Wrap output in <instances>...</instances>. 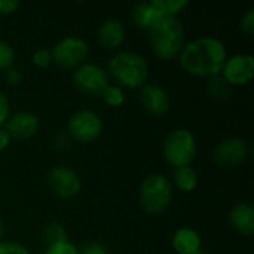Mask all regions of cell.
Masks as SVG:
<instances>
[{"mask_svg":"<svg viewBox=\"0 0 254 254\" xmlns=\"http://www.w3.org/2000/svg\"><path fill=\"white\" fill-rule=\"evenodd\" d=\"M97 40L104 49H118L125 40V27L118 18H107L97 30Z\"/></svg>","mask_w":254,"mask_h":254,"instance_id":"14","label":"cell"},{"mask_svg":"<svg viewBox=\"0 0 254 254\" xmlns=\"http://www.w3.org/2000/svg\"><path fill=\"white\" fill-rule=\"evenodd\" d=\"M101 98H103V101L107 106H110V107H119L125 101V91L121 86H118V85H109L103 91Z\"/></svg>","mask_w":254,"mask_h":254,"instance_id":"22","label":"cell"},{"mask_svg":"<svg viewBox=\"0 0 254 254\" xmlns=\"http://www.w3.org/2000/svg\"><path fill=\"white\" fill-rule=\"evenodd\" d=\"M107 71L122 89H138L146 85L149 65L143 55L132 51H119L110 58Z\"/></svg>","mask_w":254,"mask_h":254,"instance_id":"2","label":"cell"},{"mask_svg":"<svg viewBox=\"0 0 254 254\" xmlns=\"http://www.w3.org/2000/svg\"><path fill=\"white\" fill-rule=\"evenodd\" d=\"M0 254H31L30 250L21 243L0 241Z\"/></svg>","mask_w":254,"mask_h":254,"instance_id":"26","label":"cell"},{"mask_svg":"<svg viewBox=\"0 0 254 254\" xmlns=\"http://www.w3.org/2000/svg\"><path fill=\"white\" fill-rule=\"evenodd\" d=\"M3 80H4L9 86H16V85L21 83L22 74H21V71H19L18 68L10 67V68H7V70L3 71Z\"/></svg>","mask_w":254,"mask_h":254,"instance_id":"28","label":"cell"},{"mask_svg":"<svg viewBox=\"0 0 254 254\" xmlns=\"http://www.w3.org/2000/svg\"><path fill=\"white\" fill-rule=\"evenodd\" d=\"M150 46L159 60H171L179 57L185 46V28L177 16H164L149 31Z\"/></svg>","mask_w":254,"mask_h":254,"instance_id":"3","label":"cell"},{"mask_svg":"<svg viewBox=\"0 0 254 254\" xmlns=\"http://www.w3.org/2000/svg\"><path fill=\"white\" fill-rule=\"evenodd\" d=\"M3 128L7 131L12 140H28L37 134L40 121L31 112H16L9 115Z\"/></svg>","mask_w":254,"mask_h":254,"instance_id":"12","label":"cell"},{"mask_svg":"<svg viewBox=\"0 0 254 254\" xmlns=\"http://www.w3.org/2000/svg\"><path fill=\"white\" fill-rule=\"evenodd\" d=\"M46 182L51 192L61 199L74 198L82 188L79 174L67 165H57L51 168Z\"/></svg>","mask_w":254,"mask_h":254,"instance_id":"9","label":"cell"},{"mask_svg":"<svg viewBox=\"0 0 254 254\" xmlns=\"http://www.w3.org/2000/svg\"><path fill=\"white\" fill-rule=\"evenodd\" d=\"M103 132V119L92 110H77L67 122V135L76 143H92Z\"/></svg>","mask_w":254,"mask_h":254,"instance_id":"8","label":"cell"},{"mask_svg":"<svg viewBox=\"0 0 254 254\" xmlns=\"http://www.w3.org/2000/svg\"><path fill=\"white\" fill-rule=\"evenodd\" d=\"M201 237L192 228H180L171 238V246L177 254H195L201 252Z\"/></svg>","mask_w":254,"mask_h":254,"instance_id":"17","label":"cell"},{"mask_svg":"<svg viewBox=\"0 0 254 254\" xmlns=\"http://www.w3.org/2000/svg\"><path fill=\"white\" fill-rule=\"evenodd\" d=\"M226 58L228 52L223 42L210 36L190 40L179 54V61L185 71L196 77L208 79L222 73Z\"/></svg>","mask_w":254,"mask_h":254,"instance_id":"1","label":"cell"},{"mask_svg":"<svg viewBox=\"0 0 254 254\" xmlns=\"http://www.w3.org/2000/svg\"><path fill=\"white\" fill-rule=\"evenodd\" d=\"M43 254H79V249L73 243L64 241V243H58V244L46 247Z\"/></svg>","mask_w":254,"mask_h":254,"instance_id":"25","label":"cell"},{"mask_svg":"<svg viewBox=\"0 0 254 254\" xmlns=\"http://www.w3.org/2000/svg\"><path fill=\"white\" fill-rule=\"evenodd\" d=\"M19 7L18 0H0V16H9Z\"/></svg>","mask_w":254,"mask_h":254,"instance_id":"29","label":"cell"},{"mask_svg":"<svg viewBox=\"0 0 254 254\" xmlns=\"http://www.w3.org/2000/svg\"><path fill=\"white\" fill-rule=\"evenodd\" d=\"M249 156V144L240 137H226L214 149V162L225 168L238 167Z\"/></svg>","mask_w":254,"mask_h":254,"instance_id":"11","label":"cell"},{"mask_svg":"<svg viewBox=\"0 0 254 254\" xmlns=\"http://www.w3.org/2000/svg\"><path fill=\"white\" fill-rule=\"evenodd\" d=\"M164 16H177L189 6V0H152Z\"/></svg>","mask_w":254,"mask_h":254,"instance_id":"21","label":"cell"},{"mask_svg":"<svg viewBox=\"0 0 254 254\" xmlns=\"http://www.w3.org/2000/svg\"><path fill=\"white\" fill-rule=\"evenodd\" d=\"M195 254H208V253H207V252H202V250H201V252H198V253H195Z\"/></svg>","mask_w":254,"mask_h":254,"instance_id":"35","label":"cell"},{"mask_svg":"<svg viewBox=\"0 0 254 254\" xmlns=\"http://www.w3.org/2000/svg\"><path fill=\"white\" fill-rule=\"evenodd\" d=\"M68 146H70V137L67 134H57L52 140V147L55 150L63 152V150H67Z\"/></svg>","mask_w":254,"mask_h":254,"instance_id":"31","label":"cell"},{"mask_svg":"<svg viewBox=\"0 0 254 254\" xmlns=\"http://www.w3.org/2000/svg\"><path fill=\"white\" fill-rule=\"evenodd\" d=\"M220 76L229 86H244L254 77V57L252 54H235L226 58Z\"/></svg>","mask_w":254,"mask_h":254,"instance_id":"10","label":"cell"},{"mask_svg":"<svg viewBox=\"0 0 254 254\" xmlns=\"http://www.w3.org/2000/svg\"><path fill=\"white\" fill-rule=\"evenodd\" d=\"M31 63L37 68H46V67H49V64L52 63L51 49H48V48H39V49H36L33 52V55H31Z\"/></svg>","mask_w":254,"mask_h":254,"instance_id":"24","label":"cell"},{"mask_svg":"<svg viewBox=\"0 0 254 254\" xmlns=\"http://www.w3.org/2000/svg\"><path fill=\"white\" fill-rule=\"evenodd\" d=\"M71 82L79 94L89 98L101 97L103 91L110 85L107 71L95 63H83L74 68Z\"/></svg>","mask_w":254,"mask_h":254,"instance_id":"6","label":"cell"},{"mask_svg":"<svg viewBox=\"0 0 254 254\" xmlns=\"http://www.w3.org/2000/svg\"><path fill=\"white\" fill-rule=\"evenodd\" d=\"M241 30L247 36H253L254 34V7H250L246 12V15L241 18Z\"/></svg>","mask_w":254,"mask_h":254,"instance_id":"27","label":"cell"},{"mask_svg":"<svg viewBox=\"0 0 254 254\" xmlns=\"http://www.w3.org/2000/svg\"><path fill=\"white\" fill-rule=\"evenodd\" d=\"M79 254H109L107 249L100 243H89L79 249Z\"/></svg>","mask_w":254,"mask_h":254,"instance_id":"30","label":"cell"},{"mask_svg":"<svg viewBox=\"0 0 254 254\" xmlns=\"http://www.w3.org/2000/svg\"><path fill=\"white\" fill-rule=\"evenodd\" d=\"M207 92H208L210 98H213L214 101L223 103V101L229 100L232 86H229V83L219 74V76L210 77V80L207 83Z\"/></svg>","mask_w":254,"mask_h":254,"instance_id":"19","label":"cell"},{"mask_svg":"<svg viewBox=\"0 0 254 254\" xmlns=\"http://www.w3.org/2000/svg\"><path fill=\"white\" fill-rule=\"evenodd\" d=\"M89 54V45L85 39L77 36H67L60 39L51 49L52 61L65 70H74L82 65Z\"/></svg>","mask_w":254,"mask_h":254,"instance_id":"7","label":"cell"},{"mask_svg":"<svg viewBox=\"0 0 254 254\" xmlns=\"http://www.w3.org/2000/svg\"><path fill=\"white\" fill-rule=\"evenodd\" d=\"M140 100L144 110L155 116H162L171 109V100L168 92L162 86L155 83H147L141 88Z\"/></svg>","mask_w":254,"mask_h":254,"instance_id":"13","label":"cell"},{"mask_svg":"<svg viewBox=\"0 0 254 254\" xmlns=\"http://www.w3.org/2000/svg\"><path fill=\"white\" fill-rule=\"evenodd\" d=\"M174 185L182 192H192L198 186V174L192 167H183L174 170Z\"/></svg>","mask_w":254,"mask_h":254,"instance_id":"18","label":"cell"},{"mask_svg":"<svg viewBox=\"0 0 254 254\" xmlns=\"http://www.w3.org/2000/svg\"><path fill=\"white\" fill-rule=\"evenodd\" d=\"M196 138L188 128L173 129L164 141V158L176 168L190 167L196 156Z\"/></svg>","mask_w":254,"mask_h":254,"instance_id":"5","label":"cell"},{"mask_svg":"<svg viewBox=\"0 0 254 254\" xmlns=\"http://www.w3.org/2000/svg\"><path fill=\"white\" fill-rule=\"evenodd\" d=\"M3 235H4V225H3V220L0 219V241L3 238Z\"/></svg>","mask_w":254,"mask_h":254,"instance_id":"34","label":"cell"},{"mask_svg":"<svg viewBox=\"0 0 254 254\" xmlns=\"http://www.w3.org/2000/svg\"><path fill=\"white\" fill-rule=\"evenodd\" d=\"M7 118H9V101L6 95L0 91V128L4 127Z\"/></svg>","mask_w":254,"mask_h":254,"instance_id":"32","label":"cell"},{"mask_svg":"<svg viewBox=\"0 0 254 254\" xmlns=\"http://www.w3.org/2000/svg\"><path fill=\"white\" fill-rule=\"evenodd\" d=\"M173 201V188L167 176L149 174L140 185V204L150 216L164 214Z\"/></svg>","mask_w":254,"mask_h":254,"instance_id":"4","label":"cell"},{"mask_svg":"<svg viewBox=\"0 0 254 254\" xmlns=\"http://www.w3.org/2000/svg\"><path fill=\"white\" fill-rule=\"evenodd\" d=\"M231 226L244 237H252L254 234V208L250 204L240 202L229 211Z\"/></svg>","mask_w":254,"mask_h":254,"instance_id":"16","label":"cell"},{"mask_svg":"<svg viewBox=\"0 0 254 254\" xmlns=\"http://www.w3.org/2000/svg\"><path fill=\"white\" fill-rule=\"evenodd\" d=\"M10 141H12V138H10V135L7 134V131H6L4 128H0V150L7 149L9 144H10Z\"/></svg>","mask_w":254,"mask_h":254,"instance_id":"33","label":"cell"},{"mask_svg":"<svg viewBox=\"0 0 254 254\" xmlns=\"http://www.w3.org/2000/svg\"><path fill=\"white\" fill-rule=\"evenodd\" d=\"M129 16L135 27L146 30V31H150L164 18L162 12L152 1L137 3L135 6H132Z\"/></svg>","mask_w":254,"mask_h":254,"instance_id":"15","label":"cell"},{"mask_svg":"<svg viewBox=\"0 0 254 254\" xmlns=\"http://www.w3.org/2000/svg\"><path fill=\"white\" fill-rule=\"evenodd\" d=\"M42 238H43V243L46 244V247L58 244V243L68 241L67 231H65V228L60 222H49V223H46L43 226V229H42Z\"/></svg>","mask_w":254,"mask_h":254,"instance_id":"20","label":"cell"},{"mask_svg":"<svg viewBox=\"0 0 254 254\" xmlns=\"http://www.w3.org/2000/svg\"><path fill=\"white\" fill-rule=\"evenodd\" d=\"M15 58H16V54H15L13 46L9 42L0 39V71L10 68L12 64L15 63Z\"/></svg>","mask_w":254,"mask_h":254,"instance_id":"23","label":"cell"}]
</instances>
